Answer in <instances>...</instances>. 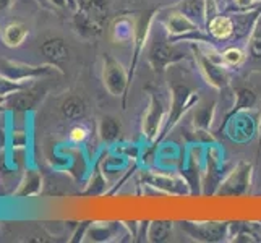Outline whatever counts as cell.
<instances>
[{
    "mask_svg": "<svg viewBox=\"0 0 261 243\" xmlns=\"http://www.w3.org/2000/svg\"><path fill=\"white\" fill-rule=\"evenodd\" d=\"M258 123L259 122L256 120V117H253L248 111H244L227 119L219 127V131H226L232 141L244 145V143H250L258 133Z\"/></svg>",
    "mask_w": 261,
    "mask_h": 243,
    "instance_id": "cell-6",
    "label": "cell"
},
{
    "mask_svg": "<svg viewBox=\"0 0 261 243\" xmlns=\"http://www.w3.org/2000/svg\"><path fill=\"white\" fill-rule=\"evenodd\" d=\"M102 83L106 91L114 97H122V107L127 105L128 89V70L111 53H104L102 57Z\"/></svg>",
    "mask_w": 261,
    "mask_h": 243,
    "instance_id": "cell-5",
    "label": "cell"
},
{
    "mask_svg": "<svg viewBox=\"0 0 261 243\" xmlns=\"http://www.w3.org/2000/svg\"><path fill=\"white\" fill-rule=\"evenodd\" d=\"M180 227L185 230L193 240L198 241H222L229 237L230 232V224L229 222H203V224H195V222H180Z\"/></svg>",
    "mask_w": 261,
    "mask_h": 243,
    "instance_id": "cell-8",
    "label": "cell"
},
{
    "mask_svg": "<svg viewBox=\"0 0 261 243\" xmlns=\"http://www.w3.org/2000/svg\"><path fill=\"white\" fill-rule=\"evenodd\" d=\"M24 88H28V86H26V83H23V81H15L0 73V97H8L18 91H23Z\"/></svg>",
    "mask_w": 261,
    "mask_h": 243,
    "instance_id": "cell-31",
    "label": "cell"
},
{
    "mask_svg": "<svg viewBox=\"0 0 261 243\" xmlns=\"http://www.w3.org/2000/svg\"><path fill=\"white\" fill-rule=\"evenodd\" d=\"M170 96H172V102H170V111L166 117V122L163 125V130L159 133V138L152 146L158 148L161 143H163L169 133L172 131L178 122L184 119V115L193 109V107L200 101V96L195 91L193 88H190L187 83H174L172 89H170Z\"/></svg>",
    "mask_w": 261,
    "mask_h": 243,
    "instance_id": "cell-1",
    "label": "cell"
},
{
    "mask_svg": "<svg viewBox=\"0 0 261 243\" xmlns=\"http://www.w3.org/2000/svg\"><path fill=\"white\" fill-rule=\"evenodd\" d=\"M71 24L73 30L85 39H96L99 38L106 28V21L97 20V18L88 15L85 12H73V18H71Z\"/></svg>",
    "mask_w": 261,
    "mask_h": 243,
    "instance_id": "cell-12",
    "label": "cell"
},
{
    "mask_svg": "<svg viewBox=\"0 0 261 243\" xmlns=\"http://www.w3.org/2000/svg\"><path fill=\"white\" fill-rule=\"evenodd\" d=\"M106 178L101 175V172L99 170H96V175L93 177L91 180V185H89V188L86 190V195H101L104 190H106Z\"/></svg>",
    "mask_w": 261,
    "mask_h": 243,
    "instance_id": "cell-32",
    "label": "cell"
},
{
    "mask_svg": "<svg viewBox=\"0 0 261 243\" xmlns=\"http://www.w3.org/2000/svg\"><path fill=\"white\" fill-rule=\"evenodd\" d=\"M174 222L172 221H152L148 222L146 240L152 243H163L167 241L172 235Z\"/></svg>",
    "mask_w": 261,
    "mask_h": 243,
    "instance_id": "cell-24",
    "label": "cell"
},
{
    "mask_svg": "<svg viewBox=\"0 0 261 243\" xmlns=\"http://www.w3.org/2000/svg\"><path fill=\"white\" fill-rule=\"evenodd\" d=\"M247 41H248V44H247L248 56L256 62H261V16L258 18L255 28L250 33Z\"/></svg>",
    "mask_w": 261,
    "mask_h": 243,
    "instance_id": "cell-29",
    "label": "cell"
},
{
    "mask_svg": "<svg viewBox=\"0 0 261 243\" xmlns=\"http://www.w3.org/2000/svg\"><path fill=\"white\" fill-rule=\"evenodd\" d=\"M78 10L91 15L97 20H107V15L111 10V0H76Z\"/></svg>",
    "mask_w": 261,
    "mask_h": 243,
    "instance_id": "cell-25",
    "label": "cell"
},
{
    "mask_svg": "<svg viewBox=\"0 0 261 243\" xmlns=\"http://www.w3.org/2000/svg\"><path fill=\"white\" fill-rule=\"evenodd\" d=\"M161 148H156V166L159 164L161 169H174L177 167L180 162H184L182 159V151L177 148V145H159Z\"/></svg>",
    "mask_w": 261,
    "mask_h": 243,
    "instance_id": "cell-21",
    "label": "cell"
},
{
    "mask_svg": "<svg viewBox=\"0 0 261 243\" xmlns=\"http://www.w3.org/2000/svg\"><path fill=\"white\" fill-rule=\"evenodd\" d=\"M88 138V130L83 125H75L73 128L70 130V141L75 143V145H80Z\"/></svg>",
    "mask_w": 261,
    "mask_h": 243,
    "instance_id": "cell-34",
    "label": "cell"
},
{
    "mask_svg": "<svg viewBox=\"0 0 261 243\" xmlns=\"http://www.w3.org/2000/svg\"><path fill=\"white\" fill-rule=\"evenodd\" d=\"M236 99H237V102L233 104V109H230L226 115H224L222 123L226 122L227 119H230L232 115L239 114V112L255 109V105H256V102H258V96H256V93L253 91V89H250V88H239L237 91H236ZM222 123H221V125H222Z\"/></svg>",
    "mask_w": 261,
    "mask_h": 243,
    "instance_id": "cell-20",
    "label": "cell"
},
{
    "mask_svg": "<svg viewBox=\"0 0 261 243\" xmlns=\"http://www.w3.org/2000/svg\"><path fill=\"white\" fill-rule=\"evenodd\" d=\"M250 178H251V164L240 162L236 167V170H232L226 178H222L218 190H216V195H222V196L245 195L250 190Z\"/></svg>",
    "mask_w": 261,
    "mask_h": 243,
    "instance_id": "cell-9",
    "label": "cell"
},
{
    "mask_svg": "<svg viewBox=\"0 0 261 243\" xmlns=\"http://www.w3.org/2000/svg\"><path fill=\"white\" fill-rule=\"evenodd\" d=\"M117 233V224L115 222H107V224H96L88 232V237H91L94 241H107L111 240Z\"/></svg>",
    "mask_w": 261,
    "mask_h": 243,
    "instance_id": "cell-28",
    "label": "cell"
},
{
    "mask_svg": "<svg viewBox=\"0 0 261 243\" xmlns=\"http://www.w3.org/2000/svg\"><path fill=\"white\" fill-rule=\"evenodd\" d=\"M177 8L201 28H206V0H180Z\"/></svg>",
    "mask_w": 261,
    "mask_h": 243,
    "instance_id": "cell-22",
    "label": "cell"
},
{
    "mask_svg": "<svg viewBox=\"0 0 261 243\" xmlns=\"http://www.w3.org/2000/svg\"><path fill=\"white\" fill-rule=\"evenodd\" d=\"M159 13V8H151V10H143L135 18V31H133V39H132V46H133V56L132 62L128 67V89L132 88L135 73H137V67L140 64V59L145 52V47L149 42V34H151V26L154 21L156 15Z\"/></svg>",
    "mask_w": 261,
    "mask_h": 243,
    "instance_id": "cell-3",
    "label": "cell"
},
{
    "mask_svg": "<svg viewBox=\"0 0 261 243\" xmlns=\"http://www.w3.org/2000/svg\"><path fill=\"white\" fill-rule=\"evenodd\" d=\"M192 49V56L195 59V64L200 70L203 79L216 91H224L230 85V78L227 73V67H224L219 62H214L206 56V52L198 42H188Z\"/></svg>",
    "mask_w": 261,
    "mask_h": 243,
    "instance_id": "cell-4",
    "label": "cell"
},
{
    "mask_svg": "<svg viewBox=\"0 0 261 243\" xmlns=\"http://www.w3.org/2000/svg\"><path fill=\"white\" fill-rule=\"evenodd\" d=\"M42 97H44V89L24 88L23 91H18V93L12 94L10 107L18 112H28V111H33L34 107L38 105V102Z\"/></svg>",
    "mask_w": 261,
    "mask_h": 243,
    "instance_id": "cell-17",
    "label": "cell"
},
{
    "mask_svg": "<svg viewBox=\"0 0 261 243\" xmlns=\"http://www.w3.org/2000/svg\"><path fill=\"white\" fill-rule=\"evenodd\" d=\"M204 180L203 186H219L221 177H222V159H221V149L219 148H208L204 151Z\"/></svg>",
    "mask_w": 261,
    "mask_h": 243,
    "instance_id": "cell-15",
    "label": "cell"
},
{
    "mask_svg": "<svg viewBox=\"0 0 261 243\" xmlns=\"http://www.w3.org/2000/svg\"><path fill=\"white\" fill-rule=\"evenodd\" d=\"M86 102L82 96L78 94H70L67 96L60 104V112L64 115V119L70 122H80L86 117Z\"/></svg>",
    "mask_w": 261,
    "mask_h": 243,
    "instance_id": "cell-18",
    "label": "cell"
},
{
    "mask_svg": "<svg viewBox=\"0 0 261 243\" xmlns=\"http://www.w3.org/2000/svg\"><path fill=\"white\" fill-rule=\"evenodd\" d=\"M97 133L102 143H106V145H114V143L119 141L122 134V123L119 119H115L114 115H104L102 119L99 120Z\"/></svg>",
    "mask_w": 261,
    "mask_h": 243,
    "instance_id": "cell-19",
    "label": "cell"
},
{
    "mask_svg": "<svg viewBox=\"0 0 261 243\" xmlns=\"http://www.w3.org/2000/svg\"><path fill=\"white\" fill-rule=\"evenodd\" d=\"M164 122H166V107L163 101L158 97V94L149 93V102L141 122V133L146 143L154 145L156 140L159 138L161 130H163Z\"/></svg>",
    "mask_w": 261,
    "mask_h": 243,
    "instance_id": "cell-7",
    "label": "cell"
},
{
    "mask_svg": "<svg viewBox=\"0 0 261 243\" xmlns=\"http://www.w3.org/2000/svg\"><path fill=\"white\" fill-rule=\"evenodd\" d=\"M133 31H135V21L130 18L122 16L119 20H115L114 24L111 26V36L115 42L125 44L133 39Z\"/></svg>",
    "mask_w": 261,
    "mask_h": 243,
    "instance_id": "cell-26",
    "label": "cell"
},
{
    "mask_svg": "<svg viewBox=\"0 0 261 243\" xmlns=\"http://www.w3.org/2000/svg\"><path fill=\"white\" fill-rule=\"evenodd\" d=\"M13 5V0H0V12L8 10Z\"/></svg>",
    "mask_w": 261,
    "mask_h": 243,
    "instance_id": "cell-37",
    "label": "cell"
},
{
    "mask_svg": "<svg viewBox=\"0 0 261 243\" xmlns=\"http://www.w3.org/2000/svg\"><path fill=\"white\" fill-rule=\"evenodd\" d=\"M26 38H28V28L20 21L7 24L2 30V41L7 47H20Z\"/></svg>",
    "mask_w": 261,
    "mask_h": 243,
    "instance_id": "cell-23",
    "label": "cell"
},
{
    "mask_svg": "<svg viewBox=\"0 0 261 243\" xmlns=\"http://www.w3.org/2000/svg\"><path fill=\"white\" fill-rule=\"evenodd\" d=\"M256 2H258V4H261V0H256Z\"/></svg>",
    "mask_w": 261,
    "mask_h": 243,
    "instance_id": "cell-39",
    "label": "cell"
},
{
    "mask_svg": "<svg viewBox=\"0 0 261 243\" xmlns=\"http://www.w3.org/2000/svg\"><path fill=\"white\" fill-rule=\"evenodd\" d=\"M259 4L256 0H233V7H229L227 10L230 13L233 12H248L251 8H256Z\"/></svg>",
    "mask_w": 261,
    "mask_h": 243,
    "instance_id": "cell-33",
    "label": "cell"
},
{
    "mask_svg": "<svg viewBox=\"0 0 261 243\" xmlns=\"http://www.w3.org/2000/svg\"><path fill=\"white\" fill-rule=\"evenodd\" d=\"M47 2L56 8H60V10H68L71 13L78 10L76 0H47Z\"/></svg>",
    "mask_w": 261,
    "mask_h": 243,
    "instance_id": "cell-35",
    "label": "cell"
},
{
    "mask_svg": "<svg viewBox=\"0 0 261 243\" xmlns=\"http://www.w3.org/2000/svg\"><path fill=\"white\" fill-rule=\"evenodd\" d=\"M204 30L210 34V38L214 42H226V41L233 39V34H236V24H233L230 13L229 15L218 13L216 16H213L208 23H206Z\"/></svg>",
    "mask_w": 261,
    "mask_h": 243,
    "instance_id": "cell-13",
    "label": "cell"
},
{
    "mask_svg": "<svg viewBox=\"0 0 261 243\" xmlns=\"http://www.w3.org/2000/svg\"><path fill=\"white\" fill-rule=\"evenodd\" d=\"M216 99L213 101H204L201 104H196L193 107V130L196 131H204V133H210L211 127H213V122H214V114H216Z\"/></svg>",
    "mask_w": 261,
    "mask_h": 243,
    "instance_id": "cell-16",
    "label": "cell"
},
{
    "mask_svg": "<svg viewBox=\"0 0 261 243\" xmlns=\"http://www.w3.org/2000/svg\"><path fill=\"white\" fill-rule=\"evenodd\" d=\"M12 145H13V148H24L28 145V134H26V131H13L12 133Z\"/></svg>",
    "mask_w": 261,
    "mask_h": 243,
    "instance_id": "cell-36",
    "label": "cell"
},
{
    "mask_svg": "<svg viewBox=\"0 0 261 243\" xmlns=\"http://www.w3.org/2000/svg\"><path fill=\"white\" fill-rule=\"evenodd\" d=\"M148 64L151 65L154 73H166L170 65L180 64L190 59L192 49L185 50L182 46H178V42H174L169 39V36H156L154 39L149 42L148 50Z\"/></svg>",
    "mask_w": 261,
    "mask_h": 243,
    "instance_id": "cell-2",
    "label": "cell"
},
{
    "mask_svg": "<svg viewBox=\"0 0 261 243\" xmlns=\"http://www.w3.org/2000/svg\"><path fill=\"white\" fill-rule=\"evenodd\" d=\"M258 137H259V140H258V145H259L258 152H259L261 151V111H259V123H258Z\"/></svg>",
    "mask_w": 261,
    "mask_h": 243,
    "instance_id": "cell-38",
    "label": "cell"
},
{
    "mask_svg": "<svg viewBox=\"0 0 261 243\" xmlns=\"http://www.w3.org/2000/svg\"><path fill=\"white\" fill-rule=\"evenodd\" d=\"M221 56H222V64L227 68H237L244 64L245 59H247L245 52L240 47H236V46L226 47L221 52Z\"/></svg>",
    "mask_w": 261,
    "mask_h": 243,
    "instance_id": "cell-30",
    "label": "cell"
},
{
    "mask_svg": "<svg viewBox=\"0 0 261 243\" xmlns=\"http://www.w3.org/2000/svg\"><path fill=\"white\" fill-rule=\"evenodd\" d=\"M143 178H145L149 185L159 188V190H164L166 193H172V195L190 193V190H188L190 186H188L185 178H177L169 174H156V172H151Z\"/></svg>",
    "mask_w": 261,
    "mask_h": 243,
    "instance_id": "cell-14",
    "label": "cell"
},
{
    "mask_svg": "<svg viewBox=\"0 0 261 243\" xmlns=\"http://www.w3.org/2000/svg\"><path fill=\"white\" fill-rule=\"evenodd\" d=\"M54 71V65H28L23 62L15 60H0V73L12 78L15 81H23L26 83L28 79H34L39 76H46Z\"/></svg>",
    "mask_w": 261,
    "mask_h": 243,
    "instance_id": "cell-10",
    "label": "cell"
},
{
    "mask_svg": "<svg viewBox=\"0 0 261 243\" xmlns=\"http://www.w3.org/2000/svg\"><path fill=\"white\" fill-rule=\"evenodd\" d=\"M39 49L42 57L47 60V64L54 67H59L68 60L70 50L65 39L60 38V36H47V38H44Z\"/></svg>",
    "mask_w": 261,
    "mask_h": 243,
    "instance_id": "cell-11",
    "label": "cell"
},
{
    "mask_svg": "<svg viewBox=\"0 0 261 243\" xmlns=\"http://www.w3.org/2000/svg\"><path fill=\"white\" fill-rule=\"evenodd\" d=\"M42 178L36 170H28L24 175V180L20 185V190L16 192V196H33L41 192Z\"/></svg>",
    "mask_w": 261,
    "mask_h": 243,
    "instance_id": "cell-27",
    "label": "cell"
}]
</instances>
